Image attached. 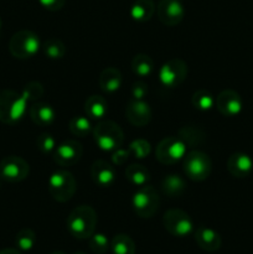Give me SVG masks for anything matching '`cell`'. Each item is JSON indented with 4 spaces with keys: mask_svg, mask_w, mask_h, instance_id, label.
I'll use <instances>...</instances> for the list:
<instances>
[{
    "mask_svg": "<svg viewBox=\"0 0 253 254\" xmlns=\"http://www.w3.org/2000/svg\"><path fill=\"white\" fill-rule=\"evenodd\" d=\"M29 103L24 92L19 93L12 89L0 91V122L7 126L19 123L26 114Z\"/></svg>",
    "mask_w": 253,
    "mask_h": 254,
    "instance_id": "6da1fadb",
    "label": "cell"
},
{
    "mask_svg": "<svg viewBox=\"0 0 253 254\" xmlns=\"http://www.w3.org/2000/svg\"><path fill=\"white\" fill-rule=\"evenodd\" d=\"M67 230L77 240H87L96 231L97 213L93 207L81 205L73 208L67 217Z\"/></svg>",
    "mask_w": 253,
    "mask_h": 254,
    "instance_id": "7a4b0ae2",
    "label": "cell"
},
{
    "mask_svg": "<svg viewBox=\"0 0 253 254\" xmlns=\"http://www.w3.org/2000/svg\"><path fill=\"white\" fill-rule=\"evenodd\" d=\"M93 139L97 146L103 151H114L121 148L124 140V134L119 124L113 121H99L93 127Z\"/></svg>",
    "mask_w": 253,
    "mask_h": 254,
    "instance_id": "3957f363",
    "label": "cell"
},
{
    "mask_svg": "<svg viewBox=\"0 0 253 254\" xmlns=\"http://www.w3.org/2000/svg\"><path fill=\"white\" fill-rule=\"evenodd\" d=\"M47 189L55 201L67 202L73 197L76 192V179L68 170H57L50 175Z\"/></svg>",
    "mask_w": 253,
    "mask_h": 254,
    "instance_id": "277c9868",
    "label": "cell"
},
{
    "mask_svg": "<svg viewBox=\"0 0 253 254\" xmlns=\"http://www.w3.org/2000/svg\"><path fill=\"white\" fill-rule=\"evenodd\" d=\"M41 49L40 39L30 30H20L11 36L9 41V51L15 59L27 60L34 57Z\"/></svg>",
    "mask_w": 253,
    "mask_h": 254,
    "instance_id": "5b68a950",
    "label": "cell"
},
{
    "mask_svg": "<svg viewBox=\"0 0 253 254\" xmlns=\"http://www.w3.org/2000/svg\"><path fill=\"white\" fill-rule=\"evenodd\" d=\"M183 160L184 173L190 180L201 183V181H205L206 179H208V176L211 175L212 161L206 153H202L200 150H193L186 154Z\"/></svg>",
    "mask_w": 253,
    "mask_h": 254,
    "instance_id": "8992f818",
    "label": "cell"
},
{
    "mask_svg": "<svg viewBox=\"0 0 253 254\" xmlns=\"http://www.w3.org/2000/svg\"><path fill=\"white\" fill-rule=\"evenodd\" d=\"M134 212L140 218H150L158 212L160 206V197L155 189L150 185L138 188L131 198Z\"/></svg>",
    "mask_w": 253,
    "mask_h": 254,
    "instance_id": "52a82bcc",
    "label": "cell"
},
{
    "mask_svg": "<svg viewBox=\"0 0 253 254\" xmlns=\"http://www.w3.org/2000/svg\"><path fill=\"white\" fill-rule=\"evenodd\" d=\"M188 145L179 136H166L156 146L155 155L159 163L174 165L183 160L186 155Z\"/></svg>",
    "mask_w": 253,
    "mask_h": 254,
    "instance_id": "ba28073f",
    "label": "cell"
},
{
    "mask_svg": "<svg viewBox=\"0 0 253 254\" xmlns=\"http://www.w3.org/2000/svg\"><path fill=\"white\" fill-rule=\"evenodd\" d=\"M165 230L175 237H186L193 232V222L189 213L180 208H170L163 216Z\"/></svg>",
    "mask_w": 253,
    "mask_h": 254,
    "instance_id": "9c48e42d",
    "label": "cell"
},
{
    "mask_svg": "<svg viewBox=\"0 0 253 254\" xmlns=\"http://www.w3.org/2000/svg\"><path fill=\"white\" fill-rule=\"evenodd\" d=\"M188 76V64L180 59L166 61L159 69V81L166 88L179 87Z\"/></svg>",
    "mask_w": 253,
    "mask_h": 254,
    "instance_id": "30bf717a",
    "label": "cell"
},
{
    "mask_svg": "<svg viewBox=\"0 0 253 254\" xmlns=\"http://www.w3.org/2000/svg\"><path fill=\"white\" fill-rule=\"evenodd\" d=\"M30 166L25 159L10 155L0 161V178L7 183H20L29 176Z\"/></svg>",
    "mask_w": 253,
    "mask_h": 254,
    "instance_id": "8fae6325",
    "label": "cell"
},
{
    "mask_svg": "<svg viewBox=\"0 0 253 254\" xmlns=\"http://www.w3.org/2000/svg\"><path fill=\"white\" fill-rule=\"evenodd\" d=\"M83 154L81 143L73 139L62 141L54 151V159L60 166H72L78 163Z\"/></svg>",
    "mask_w": 253,
    "mask_h": 254,
    "instance_id": "7c38bea8",
    "label": "cell"
},
{
    "mask_svg": "<svg viewBox=\"0 0 253 254\" xmlns=\"http://www.w3.org/2000/svg\"><path fill=\"white\" fill-rule=\"evenodd\" d=\"M156 14L161 24L165 26H176L183 21L185 9L180 0H160L156 7Z\"/></svg>",
    "mask_w": 253,
    "mask_h": 254,
    "instance_id": "4fadbf2b",
    "label": "cell"
},
{
    "mask_svg": "<svg viewBox=\"0 0 253 254\" xmlns=\"http://www.w3.org/2000/svg\"><path fill=\"white\" fill-rule=\"evenodd\" d=\"M216 108L222 116L232 118L242 112L243 102L240 94L232 89H225L216 97Z\"/></svg>",
    "mask_w": 253,
    "mask_h": 254,
    "instance_id": "5bb4252c",
    "label": "cell"
},
{
    "mask_svg": "<svg viewBox=\"0 0 253 254\" xmlns=\"http://www.w3.org/2000/svg\"><path fill=\"white\" fill-rule=\"evenodd\" d=\"M126 116L129 123L134 127H144L150 123L151 108L145 101H136V99H130L126 104Z\"/></svg>",
    "mask_w": 253,
    "mask_h": 254,
    "instance_id": "9a60e30c",
    "label": "cell"
},
{
    "mask_svg": "<svg viewBox=\"0 0 253 254\" xmlns=\"http://www.w3.org/2000/svg\"><path fill=\"white\" fill-rule=\"evenodd\" d=\"M91 178L99 188H109L116 183V169L108 161L97 160L91 166Z\"/></svg>",
    "mask_w": 253,
    "mask_h": 254,
    "instance_id": "2e32d148",
    "label": "cell"
},
{
    "mask_svg": "<svg viewBox=\"0 0 253 254\" xmlns=\"http://www.w3.org/2000/svg\"><path fill=\"white\" fill-rule=\"evenodd\" d=\"M227 170L237 179L247 178L253 170V160L250 155L243 153H235L228 158Z\"/></svg>",
    "mask_w": 253,
    "mask_h": 254,
    "instance_id": "e0dca14e",
    "label": "cell"
},
{
    "mask_svg": "<svg viewBox=\"0 0 253 254\" xmlns=\"http://www.w3.org/2000/svg\"><path fill=\"white\" fill-rule=\"evenodd\" d=\"M195 241L201 250L210 253L220 250L221 245H222V240H221L218 232L210 227H205V226H200L198 228H196Z\"/></svg>",
    "mask_w": 253,
    "mask_h": 254,
    "instance_id": "ac0fdd59",
    "label": "cell"
},
{
    "mask_svg": "<svg viewBox=\"0 0 253 254\" xmlns=\"http://www.w3.org/2000/svg\"><path fill=\"white\" fill-rule=\"evenodd\" d=\"M29 116L36 126L49 127L56 119V111L51 104L37 102L29 108Z\"/></svg>",
    "mask_w": 253,
    "mask_h": 254,
    "instance_id": "d6986e66",
    "label": "cell"
},
{
    "mask_svg": "<svg viewBox=\"0 0 253 254\" xmlns=\"http://www.w3.org/2000/svg\"><path fill=\"white\" fill-rule=\"evenodd\" d=\"M99 87L106 93H114L122 86V73L116 67H107L99 74Z\"/></svg>",
    "mask_w": 253,
    "mask_h": 254,
    "instance_id": "ffe728a7",
    "label": "cell"
},
{
    "mask_svg": "<svg viewBox=\"0 0 253 254\" xmlns=\"http://www.w3.org/2000/svg\"><path fill=\"white\" fill-rule=\"evenodd\" d=\"M84 112L89 119L94 121H102L108 113V103L104 97L93 94L88 97L84 103Z\"/></svg>",
    "mask_w": 253,
    "mask_h": 254,
    "instance_id": "44dd1931",
    "label": "cell"
},
{
    "mask_svg": "<svg viewBox=\"0 0 253 254\" xmlns=\"http://www.w3.org/2000/svg\"><path fill=\"white\" fill-rule=\"evenodd\" d=\"M129 12L134 21L146 22L155 12V4L153 0H135Z\"/></svg>",
    "mask_w": 253,
    "mask_h": 254,
    "instance_id": "7402d4cb",
    "label": "cell"
},
{
    "mask_svg": "<svg viewBox=\"0 0 253 254\" xmlns=\"http://www.w3.org/2000/svg\"><path fill=\"white\" fill-rule=\"evenodd\" d=\"M161 189H163V192L169 197H179L185 191L186 184L180 175L171 174V175L164 178L163 183H161Z\"/></svg>",
    "mask_w": 253,
    "mask_h": 254,
    "instance_id": "603a6c76",
    "label": "cell"
},
{
    "mask_svg": "<svg viewBox=\"0 0 253 254\" xmlns=\"http://www.w3.org/2000/svg\"><path fill=\"white\" fill-rule=\"evenodd\" d=\"M126 178L131 185L140 188V186L148 185L150 181V173L144 165L133 164L126 169Z\"/></svg>",
    "mask_w": 253,
    "mask_h": 254,
    "instance_id": "cb8c5ba5",
    "label": "cell"
},
{
    "mask_svg": "<svg viewBox=\"0 0 253 254\" xmlns=\"http://www.w3.org/2000/svg\"><path fill=\"white\" fill-rule=\"evenodd\" d=\"M131 71L138 77L145 78L154 71V61L149 55L138 54L131 60Z\"/></svg>",
    "mask_w": 253,
    "mask_h": 254,
    "instance_id": "d4e9b609",
    "label": "cell"
},
{
    "mask_svg": "<svg viewBox=\"0 0 253 254\" xmlns=\"http://www.w3.org/2000/svg\"><path fill=\"white\" fill-rule=\"evenodd\" d=\"M111 251L113 254H135V243L126 233H119L111 241Z\"/></svg>",
    "mask_w": 253,
    "mask_h": 254,
    "instance_id": "484cf974",
    "label": "cell"
},
{
    "mask_svg": "<svg viewBox=\"0 0 253 254\" xmlns=\"http://www.w3.org/2000/svg\"><path fill=\"white\" fill-rule=\"evenodd\" d=\"M179 138L183 139L186 145L196 146L205 141L206 134L197 127L189 126L179 129Z\"/></svg>",
    "mask_w": 253,
    "mask_h": 254,
    "instance_id": "4316f807",
    "label": "cell"
},
{
    "mask_svg": "<svg viewBox=\"0 0 253 254\" xmlns=\"http://www.w3.org/2000/svg\"><path fill=\"white\" fill-rule=\"evenodd\" d=\"M191 103L198 111L207 112L216 106V98L207 89H198L192 94Z\"/></svg>",
    "mask_w": 253,
    "mask_h": 254,
    "instance_id": "83f0119b",
    "label": "cell"
},
{
    "mask_svg": "<svg viewBox=\"0 0 253 254\" xmlns=\"http://www.w3.org/2000/svg\"><path fill=\"white\" fill-rule=\"evenodd\" d=\"M69 131L73 134L74 136H79V138H84L88 134L92 133L93 127H92L91 121L88 117L84 116H76L69 121Z\"/></svg>",
    "mask_w": 253,
    "mask_h": 254,
    "instance_id": "f1b7e54d",
    "label": "cell"
},
{
    "mask_svg": "<svg viewBox=\"0 0 253 254\" xmlns=\"http://www.w3.org/2000/svg\"><path fill=\"white\" fill-rule=\"evenodd\" d=\"M42 51L45 56L51 60H61L66 55L67 50L63 42L60 39H49L42 45Z\"/></svg>",
    "mask_w": 253,
    "mask_h": 254,
    "instance_id": "f546056e",
    "label": "cell"
},
{
    "mask_svg": "<svg viewBox=\"0 0 253 254\" xmlns=\"http://www.w3.org/2000/svg\"><path fill=\"white\" fill-rule=\"evenodd\" d=\"M15 245L19 251L29 252L36 245V233L31 228H22L15 237Z\"/></svg>",
    "mask_w": 253,
    "mask_h": 254,
    "instance_id": "4dcf8cb0",
    "label": "cell"
},
{
    "mask_svg": "<svg viewBox=\"0 0 253 254\" xmlns=\"http://www.w3.org/2000/svg\"><path fill=\"white\" fill-rule=\"evenodd\" d=\"M111 247L108 237L104 233H93L89 237V248L96 254H104Z\"/></svg>",
    "mask_w": 253,
    "mask_h": 254,
    "instance_id": "1f68e13d",
    "label": "cell"
},
{
    "mask_svg": "<svg viewBox=\"0 0 253 254\" xmlns=\"http://www.w3.org/2000/svg\"><path fill=\"white\" fill-rule=\"evenodd\" d=\"M129 151L136 159H145L148 158L151 151V145L145 139H136L133 140L129 145Z\"/></svg>",
    "mask_w": 253,
    "mask_h": 254,
    "instance_id": "d6a6232c",
    "label": "cell"
},
{
    "mask_svg": "<svg viewBox=\"0 0 253 254\" xmlns=\"http://www.w3.org/2000/svg\"><path fill=\"white\" fill-rule=\"evenodd\" d=\"M36 146L42 154H51L56 149V139L49 133H42L37 136Z\"/></svg>",
    "mask_w": 253,
    "mask_h": 254,
    "instance_id": "836d02e7",
    "label": "cell"
},
{
    "mask_svg": "<svg viewBox=\"0 0 253 254\" xmlns=\"http://www.w3.org/2000/svg\"><path fill=\"white\" fill-rule=\"evenodd\" d=\"M22 92L26 94L29 101L32 102L39 99L40 97H42V94H44V87H42V84L39 83V82L32 81V82H29V83L25 86V88L22 89Z\"/></svg>",
    "mask_w": 253,
    "mask_h": 254,
    "instance_id": "e575fe53",
    "label": "cell"
},
{
    "mask_svg": "<svg viewBox=\"0 0 253 254\" xmlns=\"http://www.w3.org/2000/svg\"><path fill=\"white\" fill-rule=\"evenodd\" d=\"M148 84L143 81H136L135 83L131 86V99H136V101H144V98L148 94Z\"/></svg>",
    "mask_w": 253,
    "mask_h": 254,
    "instance_id": "d590c367",
    "label": "cell"
},
{
    "mask_svg": "<svg viewBox=\"0 0 253 254\" xmlns=\"http://www.w3.org/2000/svg\"><path fill=\"white\" fill-rule=\"evenodd\" d=\"M130 151H129V149L126 150V149H122V148H118L117 150L113 151V154H112V163L114 164V165H124V164L126 163V161L129 160V158H130Z\"/></svg>",
    "mask_w": 253,
    "mask_h": 254,
    "instance_id": "8d00e7d4",
    "label": "cell"
},
{
    "mask_svg": "<svg viewBox=\"0 0 253 254\" xmlns=\"http://www.w3.org/2000/svg\"><path fill=\"white\" fill-rule=\"evenodd\" d=\"M40 5L49 11H59L64 6L66 0H39Z\"/></svg>",
    "mask_w": 253,
    "mask_h": 254,
    "instance_id": "74e56055",
    "label": "cell"
},
{
    "mask_svg": "<svg viewBox=\"0 0 253 254\" xmlns=\"http://www.w3.org/2000/svg\"><path fill=\"white\" fill-rule=\"evenodd\" d=\"M0 254H21L19 250H15V248H4V250L0 251Z\"/></svg>",
    "mask_w": 253,
    "mask_h": 254,
    "instance_id": "f35d334b",
    "label": "cell"
},
{
    "mask_svg": "<svg viewBox=\"0 0 253 254\" xmlns=\"http://www.w3.org/2000/svg\"><path fill=\"white\" fill-rule=\"evenodd\" d=\"M50 254H64L63 252H61V251H55V252L50 253Z\"/></svg>",
    "mask_w": 253,
    "mask_h": 254,
    "instance_id": "ab89813d",
    "label": "cell"
},
{
    "mask_svg": "<svg viewBox=\"0 0 253 254\" xmlns=\"http://www.w3.org/2000/svg\"><path fill=\"white\" fill-rule=\"evenodd\" d=\"M73 254H86L84 252H76V253H73Z\"/></svg>",
    "mask_w": 253,
    "mask_h": 254,
    "instance_id": "60d3db41",
    "label": "cell"
},
{
    "mask_svg": "<svg viewBox=\"0 0 253 254\" xmlns=\"http://www.w3.org/2000/svg\"><path fill=\"white\" fill-rule=\"evenodd\" d=\"M0 30H1V20H0Z\"/></svg>",
    "mask_w": 253,
    "mask_h": 254,
    "instance_id": "b9f144b4",
    "label": "cell"
}]
</instances>
